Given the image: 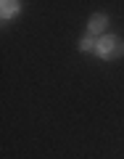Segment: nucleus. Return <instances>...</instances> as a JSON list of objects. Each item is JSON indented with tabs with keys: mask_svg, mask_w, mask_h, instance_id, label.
<instances>
[{
	"mask_svg": "<svg viewBox=\"0 0 124 159\" xmlns=\"http://www.w3.org/2000/svg\"><path fill=\"white\" fill-rule=\"evenodd\" d=\"M95 48H98V43L92 40V34H87V37L82 40V51H95Z\"/></svg>",
	"mask_w": 124,
	"mask_h": 159,
	"instance_id": "nucleus-4",
	"label": "nucleus"
},
{
	"mask_svg": "<svg viewBox=\"0 0 124 159\" xmlns=\"http://www.w3.org/2000/svg\"><path fill=\"white\" fill-rule=\"evenodd\" d=\"M16 11H19V3H11V0H6V3H3V19L13 16Z\"/></svg>",
	"mask_w": 124,
	"mask_h": 159,
	"instance_id": "nucleus-3",
	"label": "nucleus"
},
{
	"mask_svg": "<svg viewBox=\"0 0 124 159\" xmlns=\"http://www.w3.org/2000/svg\"><path fill=\"white\" fill-rule=\"evenodd\" d=\"M106 29V16L103 13H95V16L90 19V34H98V32H103Z\"/></svg>",
	"mask_w": 124,
	"mask_h": 159,
	"instance_id": "nucleus-2",
	"label": "nucleus"
},
{
	"mask_svg": "<svg viewBox=\"0 0 124 159\" xmlns=\"http://www.w3.org/2000/svg\"><path fill=\"white\" fill-rule=\"evenodd\" d=\"M98 56L100 58H108V61H111V58H119L124 53V43L119 37H113V34H106V37H100V43H98Z\"/></svg>",
	"mask_w": 124,
	"mask_h": 159,
	"instance_id": "nucleus-1",
	"label": "nucleus"
}]
</instances>
